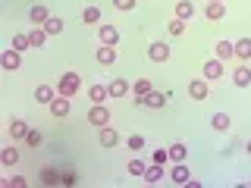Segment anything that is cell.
<instances>
[{"mask_svg": "<svg viewBox=\"0 0 251 188\" xmlns=\"http://www.w3.org/2000/svg\"><path fill=\"white\" fill-rule=\"evenodd\" d=\"M57 91L63 94V97H75V94L82 91V75L78 72H63L60 82H57Z\"/></svg>", "mask_w": 251, "mask_h": 188, "instance_id": "1", "label": "cell"}, {"mask_svg": "<svg viewBox=\"0 0 251 188\" xmlns=\"http://www.w3.org/2000/svg\"><path fill=\"white\" fill-rule=\"evenodd\" d=\"M167 100H170L167 94H160V91H148V94H141L135 104L148 107V110H163V107H167Z\"/></svg>", "mask_w": 251, "mask_h": 188, "instance_id": "2", "label": "cell"}, {"mask_svg": "<svg viewBox=\"0 0 251 188\" xmlns=\"http://www.w3.org/2000/svg\"><path fill=\"white\" fill-rule=\"evenodd\" d=\"M88 122L98 125V129H100V125H110V110H107L104 104H94V107L88 110Z\"/></svg>", "mask_w": 251, "mask_h": 188, "instance_id": "3", "label": "cell"}, {"mask_svg": "<svg viewBox=\"0 0 251 188\" xmlns=\"http://www.w3.org/2000/svg\"><path fill=\"white\" fill-rule=\"evenodd\" d=\"M188 97H192V100H207V97H210L207 82H201V78H192V82H188Z\"/></svg>", "mask_w": 251, "mask_h": 188, "instance_id": "4", "label": "cell"}, {"mask_svg": "<svg viewBox=\"0 0 251 188\" xmlns=\"http://www.w3.org/2000/svg\"><path fill=\"white\" fill-rule=\"evenodd\" d=\"M69 110H73V97H63V94H57V100L50 104V113L57 116V119H63V116H69Z\"/></svg>", "mask_w": 251, "mask_h": 188, "instance_id": "5", "label": "cell"}, {"mask_svg": "<svg viewBox=\"0 0 251 188\" xmlns=\"http://www.w3.org/2000/svg\"><path fill=\"white\" fill-rule=\"evenodd\" d=\"M57 88H53V85H38L35 88V100L38 104H53V100H57Z\"/></svg>", "mask_w": 251, "mask_h": 188, "instance_id": "6", "label": "cell"}, {"mask_svg": "<svg viewBox=\"0 0 251 188\" xmlns=\"http://www.w3.org/2000/svg\"><path fill=\"white\" fill-rule=\"evenodd\" d=\"M98 138H100V147H116L120 144V135H116V129H110V125H100Z\"/></svg>", "mask_w": 251, "mask_h": 188, "instance_id": "7", "label": "cell"}, {"mask_svg": "<svg viewBox=\"0 0 251 188\" xmlns=\"http://www.w3.org/2000/svg\"><path fill=\"white\" fill-rule=\"evenodd\" d=\"M148 57H151L154 63H167L170 60V47L163 44V41H154L151 47H148Z\"/></svg>", "mask_w": 251, "mask_h": 188, "instance_id": "8", "label": "cell"}, {"mask_svg": "<svg viewBox=\"0 0 251 188\" xmlns=\"http://www.w3.org/2000/svg\"><path fill=\"white\" fill-rule=\"evenodd\" d=\"M173 185H188V179H192V172H188L185 163H173V172H170Z\"/></svg>", "mask_w": 251, "mask_h": 188, "instance_id": "9", "label": "cell"}, {"mask_svg": "<svg viewBox=\"0 0 251 188\" xmlns=\"http://www.w3.org/2000/svg\"><path fill=\"white\" fill-rule=\"evenodd\" d=\"M0 63H3V69H19L22 66V50H3V57H0Z\"/></svg>", "mask_w": 251, "mask_h": 188, "instance_id": "10", "label": "cell"}, {"mask_svg": "<svg viewBox=\"0 0 251 188\" xmlns=\"http://www.w3.org/2000/svg\"><path fill=\"white\" fill-rule=\"evenodd\" d=\"M232 82L239 85V88H248V85H251V69L245 66V63H239V66H235V72H232Z\"/></svg>", "mask_w": 251, "mask_h": 188, "instance_id": "11", "label": "cell"}, {"mask_svg": "<svg viewBox=\"0 0 251 188\" xmlns=\"http://www.w3.org/2000/svg\"><path fill=\"white\" fill-rule=\"evenodd\" d=\"M98 38H100V44H110V47H113L116 41H120V31H116L113 25H98Z\"/></svg>", "mask_w": 251, "mask_h": 188, "instance_id": "12", "label": "cell"}, {"mask_svg": "<svg viewBox=\"0 0 251 188\" xmlns=\"http://www.w3.org/2000/svg\"><path fill=\"white\" fill-rule=\"evenodd\" d=\"M28 132H31V125H25V119H19V116L10 119V135L13 138H28Z\"/></svg>", "mask_w": 251, "mask_h": 188, "instance_id": "13", "label": "cell"}, {"mask_svg": "<svg viewBox=\"0 0 251 188\" xmlns=\"http://www.w3.org/2000/svg\"><path fill=\"white\" fill-rule=\"evenodd\" d=\"M220 75H223V60H207V63H204V78H210V82H214V78H220Z\"/></svg>", "mask_w": 251, "mask_h": 188, "instance_id": "14", "label": "cell"}, {"mask_svg": "<svg viewBox=\"0 0 251 188\" xmlns=\"http://www.w3.org/2000/svg\"><path fill=\"white\" fill-rule=\"evenodd\" d=\"M98 63H100V66H113V63H116V50L110 44H100L98 47Z\"/></svg>", "mask_w": 251, "mask_h": 188, "instance_id": "15", "label": "cell"}, {"mask_svg": "<svg viewBox=\"0 0 251 188\" xmlns=\"http://www.w3.org/2000/svg\"><path fill=\"white\" fill-rule=\"evenodd\" d=\"M204 16H207L210 22H220V19L226 16V6L220 3V0H210V3H207V10H204Z\"/></svg>", "mask_w": 251, "mask_h": 188, "instance_id": "16", "label": "cell"}, {"mask_svg": "<svg viewBox=\"0 0 251 188\" xmlns=\"http://www.w3.org/2000/svg\"><path fill=\"white\" fill-rule=\"evenodd\" d=\"M235 60H239V63H248L251 60V38L235 41Z\"/></svg>", "mask_w": 251, "mask_h": 188, "instance_id": "17", "label": "cell"}, {"mask_svg": "<svg viewBox=\"0 0 251 188\" xmlns=\"http://www.w3.org/2000/svg\"><path fill=\"white\" fill-rule=\"evenodd\" d=\"M129 91H132V85L126 82V78H113V82H110V97H126Z\"/></svg>", "mask_w": 251, "mask_h": 188, "instance_id": "18", "label": "cell"}, {"mask_svg": "<svg viewBox=\"0 0 251 188\" xmlns=\"http://www.w3.org/2000/svg\"><path fill=\"white\" fill-rule=\"evenodd\" d=\"M214 53H217V60H232L235 57V44L232 41H217Z\"/></svg>", "mask_w": 251, "mask_h": 188, "instance_id": "19", "label": "cell"}, {"mask_svg": "<svg viewBox=\"0 0 251 188\" xmlns=\"http://www.w3.org/2000/svg\"><path fill=\"white\" fill-rule=\"evenodd\" d=\"M210 125H214L217 132H229L232 119H229V113H214V116H210Z\"/></svg>", "mask_w": 251, "mask_h": 188, "instance_id": "20", "label": "cell"}, {"mask_svg": "<svg viewBox=\"0 0 251 188\" xmlns=\"http://www.w3.org/2000/svg\"><path fill=\"white\" fill-rule=\"evenodd\" d=\"M88 97L94 100V104L107 100V97H110V85H91V88H88Z\"/></svg>", "mask_w": 251, "mask_h": 188, "instance_id": "21", "label": "cell"}, {"mask_svg": "<svg viewBox=\"0 0 251 188\" xmlns=\"http://www.w3.org/2000/svg\"><path fill=\"white\" fill-rule=\"evenodd\" d=\"M160 176H163V169H160V163H151L145 172H141V179H145L148 185H154V182H160Z\"/></svg>", "mask_w": 251, "mask_h": 188, "instance_id": "22", "label": "cell"}, {"mask_svg": "<svg viewBox=\"0 0 251 188\" xmlns=\"http://www.w3.org/2000/svg\"><path fill=\"white\" fill-rule=\"evenodd\" d=\"M0 163H3V166H16V163H19V147H3Z\"/></svg>", "mask_w": 251, "mask_h": 188, "instance_id": "23", "label": "cell"}, {"mask_svg": "<svg viewBox=\"0 0 251 188\" xmlns=\"http://www.w3.org/2000/svg\"><path fill=\"white\" fill-rule=\"evenodd\" d=\"M167 151H170V160H173V163H182V160H185V154H188V147L176 141V144H170Z\"/></svg>", "mask_w": 251, "mask_h": 188, "instance_id": "24", "label": "cell"}, {"mask_svg": "<svg viewBox=\"0 0 251 188\" xmlns=\"http://www.w3.org/2000/svg\"><path fill=\"white\" fill-rule=\"evenodd\" d=\"M28 19H31V22H38V25H44V22L50 19V13H47V6H31Z\"/></svg>", "mask_w": 251, "mask_h": 188, "instance_id": "25", "label": "cell"}, {"mask_svg": "<svg viewBox=\"0 0 251 188\" xmlns=\"http://www.w3.org/2000/svg\"><path fill=\"white\" fill-rule=\"evenodd\" d=\"M41 28L47 31V35H60V31H63V19H60V16H50V19H47Z\"/></svg>", "mask_w": 251, "mask_h": 188, "instance_id": "26", "label": "cell"}, {"mask_svg": "<svg viewBox=\"0 0 251 188\" xmlns=\"http://www.w3.org/2000/svg\"><path fill=\"white\" fill-rule=\"evenodd\" d=\"M167 31H170V35H185V19H179V16H173V19L167 22Z\"/></svg>", "mask_w": 251, "mask_h": 188, "instance_id": "27", "label": "cell"}, {"mask_svg": "<svg viewBox=\"0 0 251 188\" xmlns=\"http://www.w3.org/2000/svg\"><path fill=\"white\" fill-rule=\"evenodd\" d=\"M192 13H195V3H192V0H179V3H176V16H179V19H188Z\"/></svg>", "mask_w": 251, "mask_h": 188, "instance_id": "28", "label": "cell"}, {"mask_svg": "<svg viewBox=\"0 0 251 188\" xmlns=\"http://www.w3.org/2000/svg\"><path fill=\"white\" fill-rule=\"evenodd\" d=\"M28 41H31V47H44L47 31H44V28H31V31H28Z\"/></svg>", "mask_w": 251, "mask_h": 188, "instance_id": "29", "label": "cell"}, {"mask_svg": "<svg viewBox=\"0 0 251 188\" xmlns=\"http://www.w3.org/2000/svg\"><path fill=\"white\" fill-rule=\"evenodd\" d=\"M57 182H60V172L50 169V166H44L41 169V185H57Z\"/></svg>", "mask_w": 251, "mask_h": 188, "instance_id": "30", "label": "cell"}, {"mask_svg": "<svg viewBox=\"0 0 251 188\" xmlns=\"http://www.w3.org/2000/svg\"><path fill=\"white\" fill-rule=\"evenodd\" d=\"M82 19L88 22V25H98V22H100V10H98V6H85Z\"/></svg>", "mask_w": 251, "mask_h": 188, "instance_id": "31", "label": "cell"}, {"mask_svg": "<svg viewBox=\"0 0 251 188\" xmlns=\"http://www.w3.org/2000/svg\"><path fill=\"white\" fill-rule=\"evenodd\" d=\"M31 47V41H28V35H13V50H22L25 53Z\"/></svg>", "mask_w": 251, "mask_h": 188, "instance_id": "32", "label": "cell"}, {"mask_svg": "<svg viewBox=\"0 0 251 188\" xmlns=\"http://www.w3.org/2000/svg\"><path fill=\"white\" fill-rule=\"evenodd\" d=\"M132 91H135L138 97H141V94H148V91H154V88H151V78H138V82L132 85Z\"/></svg>", "mask_w": 251, "mask_h": 188, "instance_id": "33", "label": "cell"}, {"mask_svg": "<svg viewBox=\"0 0 251 188\" xmlns=\"http://www.w3.org/2000/svg\"><path fill=\"white\" fill-rule=\"evenodd\" d=\"M126 144H129V151H141V147H145V138H141V135H129Z\"/></svg>", "mask_w": 251, "mask_h": 188, "instance_id": "34", "label": "cell"}, {"mask_svg": "<svg viewBox=\"0 0 251 188\" xmlns=\"http://www.w3.org/2000/svg\"><path fill=\"white\" fill-rule=\"evenodd\" d=\"M145 169H148V166H145L141 160H129V172H132V176H141Z\"/></svg>", "mask_w": 251, "mask_h": 188, "instance_id": "35", "label": "cell"}, {"mask_svg": "<svg viewBox=\"0 0 251 188\" xmlns=\"http://www.w3.org/2000/svg\"><path fill=\"white\" fill-rule=\"evenodd\" d=\"M25 141H28V147H38V144H41V132H35V129H31Z\"/></svg>", "mask_w": 251, "mask_h": 188, "instance_id": "36", "label": "cell"}, {"mask_svg": "<svg viewBox=\"0 0 251 188\" xmlns=\"http://www.w3.org/2000/svg\"><path fill=\"white\" fill-rule=\"evenodd\" d=\"M116 10H135V0H113Z\"/></svg>", "mask_w": 251, "mask_h": 188, "instance_id": "37", "label": "cell"}, {"mask_svg": "<svg viewBox=\"0 0 251 188\" xmlns=\"http://www.w3.org/2000/svg\"><path fill=\"white\" fill-rule=\"evenodd\" d=\"M6 185H10V188H25V179H22V176H10Z\"/></svg>", "mask_w": 251, "mask_h": 188, "instance_id": "38", "label": "cell"}, {"mask_svg": "<svg viewBox=\"0 0 251 188\" xmlns=\"http://www.w3.org/2000/svg\"><path fill=\"white\" fill-rule=\"evenodd\" d=\"M170 160V151H154V163H167Z\"/></svg>", "mask_w": 251, "mask_h": 188, "instance_id": "39", "label": "cell"}, {"mask_svg": "<svg viewBox=\"0 0 251 188\" xmlns=\"http://www.w3.org/2000/svg\"><path fill=\"white\" fill-rule=\"evenodd\" d=\"M245 151H248V154H251V141H248V144H245Z\"/></svg>", "mask_w": 251, "mask_h": 188, "instance_id": "40", "label": "cell"}, {"mask_svg": "<svg viewBox=\"0 0 251 188\" xmlns=\"http://www.w3.org/2000/svg\"><path fill=\"white\" fill-rule=\"evenodd\" d=\"M220 3H223V0H220Z\"/></svg>", "mask_w": 251, "mask_h": 188, "instance_id": "41", "label": "cell"}]
</instances>
